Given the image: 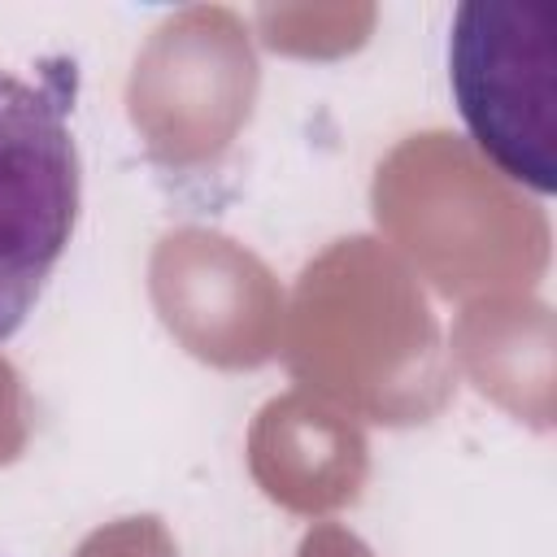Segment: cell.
Wrapping results in <instances>:
<instances>
[{
  "mask_svg": "<svg viewBox=\"0 0 557 557\" xmlns=\"http://www.w3.org/2000/svg\"><path fill=\"white\" fill-rule=\"evenodd\" d=\"M448 83L479 152L548 196L557 187V4H461L448 35Z\"/></svg>",
  "mask_w": 557,
  "mask_h": 557,
  "instance_id": "cell-1",
  "label": "cell"
},
{
  "mask_svg": "<svg viewBox=\"0 0 557 557\" xmlns=\"http://www.w3.org/2000/svg\"><path fill=\"white\" fill-rule=\"evenodd\" d=\"M78 222L70 96L0 70V344L22 331Z\"/></svg>",
  "mask_w": 557,
  "mask_h": 557,
  "instance_id": "cell-2",
  "label": "cell"
}]
</instances>
